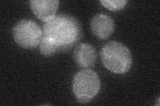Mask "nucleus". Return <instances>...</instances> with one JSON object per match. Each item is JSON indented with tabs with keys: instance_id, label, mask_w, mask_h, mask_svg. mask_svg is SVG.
Returning a JSON list of instances; mask_svg holds the SVG:
<instances>
[{
	"instance_id": "obj_7",
	"label": "nucleus",
	"mask_w": 160,
	"mask_h": 106,
	"mask_svg": "<svg viewBox=\"0 0 160 106\" xmlns=\"http://www.w3.org/2000/svg\"><path fill=\"white\" fill-rule=\"evenodd\" d=\"M73 60L79 68L89 69L96 64L97 54L94 47L88 43L79 44L73 52Z\"/></svg>"
},
{
	"instance_id": "obj_5",
	"label": "nucleus",
	"mask_w": 160,
	"mask_h": 106,
	"mask_svg": "<svg viewBox=\"0 0 160 106\" xmlns=\"http://www.w3.org/2000/svg\"><path fill=\"white\" fill-rule=\"evenodd\" d=\"M92 31L99 39H108L115 29L113 19L105 13H98L95 16L90 23Z\"/></svg>"
},
{
	"instance_id": "obj_8",
	"label": "nucleus",
	"mask_w": 160,
	"mask_h": 106,
	"mask_svg": "<svg viewBox=\"0 0 160 106\" xmlns=\"http://www.w3.org/2000/svg\"><path fill=\"white\" fill-rule=\"evenodd\" d=\"M39 50L41 54L46 57L52 56L57 52L60 51L56 44H55L52 40L43 36L39 43Z\"/></svg>"
},
{
	"instance_id": "obj_2",
	"label": "nucleus",
	"mask_w": 160,
	"mask_h": 106,
	"mask_svg": "<svg viewBox=\"0 0 160 106\" xmlns=\"http://www.w3.org/2000/svg\"><path fill=\"white\" fill-rule=\"evenodd\" d=\"M100 57L103 66L110 72L125 74L132 67V56L129 49L123 43L112 41L103 45Z\"/></svg>"
},
{
	"instance_id": "obj_3",
	"label": "nucleus",
	"mask_w": 160,
	"mask_h": 106,
	"mask_svg": "<svg viewBox=\"0 0 160 106\" xmlns=\"http://www.w3.org/2000/svg\"><path fill=\"white\" fill-rule=\"evenodd\" d=\"M73 92L79 102L86 104L98 94L101 81L98 73L84 69L76 73L73 80Z\"/></svg>"
},
{
	"instance_id": "obj_9",
	"label": "nucleus",
	"mask_w": 160,
	"mask_h": 106,
	"mask_svg": "<svg viewBox=\"0 0 160 106\" xmlns=\"http://www.w3.org/2000/svg\"><path fill=\"white\" fill-rule=\"evenodd\" d=\"M100 3L102 6L112 12H118L126 7L128 2L126 0H101Z\"/></svg>"
},
{
	"instance_id": "obj_6",
	"label": "nucleus",
	"mask_w": 160,
	"mask_h": 106,
	"mask_svg": "<svg viewBox=\"0 0 160 106\" xmlns=\"http://www.w3.org/2000/svg\"><path fill=\"white\" fill-rule=\"evenodd\" d=\"M59 2L58 0H32L29 6L39 19L47 22L56 16Z\"/></svg>"
},
{
	"instance_id": "obj_1",
	"label": "nucleus",
	"mask_w": 160,
	"mask_h": 106,
	"mask_svg": "<svg viewBox=\"0 0 160 106\" xmlns=\"http://www.w3.org/2000/svg\"><path fill=\"white\" fill-rule=\"evenodd\" d=\"M43 37H46L59 47V50L70 48L81 39V25L74 17L59 14L44 23Z\"/></svg>"
},
{
	"instance_id": "obj_4",
	"label": "nucleus",
	"mask_w": 160,
	"mask_h": 106,
	"mask_svg": "<svg viewBox=\"0 0 160 106\" xmlns=\"http://www.w3.org/2000/svg\"><path fill=\"white\" fill-rule=\"evenodd\" d=\"M13 37L20 47L27 49L36 48L43 38V30L31 19H22L14 25Z\"/></svg>"
}]
</instances>
